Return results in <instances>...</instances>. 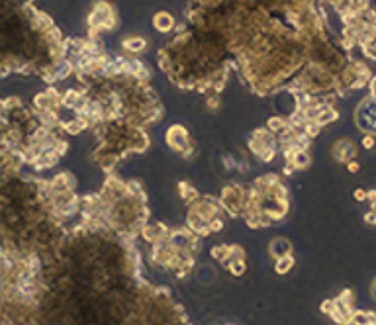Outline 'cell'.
Here are the masks:
<instances>
[{"label":"cell","instance_id":"obj_1","mask_svg":"<svg viewBox=\"0 0 376 325\" xmlns=\"http://www.w3.org/2000/svg\"><path fill=\"white\" fill-rule=\"evenodd\" d=\"M164 141L172 151H176L184 159H190L192 153H194V145L190 141V136H188L184 126H170L166 136H164Z\"/></svg>","mask_w":376,"mask_h":325},{"label":"cell","instance_id":"obj_2","mask_svg":"<svg viewBox=\"0 0 376 325\" xmlns=\"http://www.w3.org/2000/svg\"><path fill=\"white\" fill-rule=\"evenodd\" d=\"M186 228L194 233L196 237H206L210 235V228H208V220H204L202 216H198L196 212H188L186 216Z\"/></svg>","mask_w":376,"mask_h":325},{"label":"cell","instance_id":"obj_3","mask_svg":"<svg viewBox=\"0 0 376 325\" xmlns=\"http://www.w3.org/2000/svg\"><path fill=\"white\" fill-rule=\"evenodd\" d=\"M356 149H354V143L351 140H339L333 145V159L339 162H347L354 157Z\"/></svg>","mask_w":376,"mask_h":325},{"label":"cell","instance_id":"obj_4","mask_svg":"<svg viewBox=\"0 0 376 325\" xmlns=\"http://www.w3.org/2000/svg\"><path fill=\"white\" fill-rule=\"evenodd\" d=\"M49 186H51V192H72L76 186V180L70 172H61L49 180Z\"/></svg>","mask_w":376,"mask_h":325},{"label":"cell","instance_id":"obj_5","mask_svg":"<svg viewBox=\"0 0 376 325\" xmlns=\"http://www.w3.org/2000/svg\"><path fill=\"white\" fill-rule=\"evenodd\" d=\"M268 255L272 256V258H280V256L292 255V243H290L288 239H284V237L272 239L270 245H268Z\"/></svg>","mask_w":376,"mask_h":325},{"label":"cell","instance_id":"obj_6","mask_svg":"<svg viewBox=\"0 0 376 325\" xmlns=\"http://www.w3.org/2000/svg\"><path fill=\"white\" fill-rule=\"evenodd\" d=\"M174 26H176V22H174V18L168 14V12H157L155 16H153V28L157 30V32H161V34H168V32H172L174 30Z\"/></svg>","mask_w":376,"mask_h":325},{"label":"cell","instance_id":"obj_7","mask_svg":"<svg viewBox=\"0 0 376 325\" xmlns=\"http://www.w3.org/2000/svg\"><path fill=\"white\" fill-rule=\"evenodd\" d=\"M122 47L128 53H132V55H140V53H143L147 49V42L143 38H140V36H132V38H126L122 42Z\"/></svg>","mask_w":376,"mask_h":325},{"label":"cell","instance_id":"obj_8","mask_svg":"<svg viewBox=\"0 0 376 325\" xmlns=\"http://www.w3.org/2000/svg\"><path fill=\"white\" fill-rule=\"evenodd\" d=\"M88 128H90L88 122L82 120V118H72V120L65 122V124L61 122V130L70 134V136H76V134H80V132H84V130H88Z\"/></svg>","mask_w":376,"mask_h":325},{"label":"cell","instance_id":"obj_9","mask_svg":"<svg viewBox=\"0 0 376 325\" xmlns=\"http://www.w3.org/2000/svg\"><path fill=\"white\" fill-rule=\"evenodd\" d=\"M80 98H82V92H80V90H76V88H69L67 92L61 96V108L74 110V108L78 106Z\"/></svg>","mask_w":376,"mask_h":325},{"label":"cell","instance_id":"obj_10","mask_svg":"<svg viewBox=\"0 0 376 325\" xmlns=\"http://www.w3.org/2000/svg\"><path fill=\"white\" fill-rule=\"evenodd\" d=\"M294 264H296V260H294L292 255L274 258V270H276V274H288L294 268Z\"/></svg>","mask_w":376,"mask_h":325},{"label":"cell","instance_id":"obj_11","mask_svg":"<svg viewBox=\"0 0 376 325\" xmlns=\"http://www.w3.org/2000/svg\"><path fill=\"white\" fill-rule=\"evenodd\" d=\"M286 162H292L296 170H304V168H308V166H310V162H312V157H310V153H308V151H302V149H298V151L294 153V157H292L290 161H286Z\"/></svg>","mask_w":376,"mask_h":325},{"label":"cell","instance_id":"obj_12","mask_svg":"<svg viewBox=\"0 0 376 325\" xmlns=\"http://www.w3.org/2000/svg\"><path fill=\"white\" fill-rule=\"evenodd\" d=\"M286 126H288V124H286V118L284 116H272V118H268V122H266V130H268L270 134H274V136H278Z\"/></svg>","mask_w":376,"mask_h":325},{"label":"cell","instance_id":"obj_13","mask_svg":"<svg viewBox=\"0 0 376 325\" xmlns=\"http://www.w3.org/2000/svg\"><path fill=\"white\" fill-rule=\"evenodd\" d=\"M234 276H243L245 272H247V262H245V258H239V260H230V262H226L224 264Z\"/></svg>","mask_w":376,"mask_h":325},{"label":"cell","instance_id":"obj_14","mask_svg":"<svg viewBox=\"0 0 376 325\" xmlns=\"http://www.w3.org/2000/svg\"><path fill=\"white\" fill-rule=\"evenodd\" d=\"M239 258H245L243 247H241V245H235V243L228 245V260H226V262H230V260H239ZM226 262H224V264H226Z\"/></svg>","mask_w":376,"mask_h":325},{"label":"cell","instance_id":"obj_15","mask_svg":"<svg viewBox=\"0 0 376 325\" xmlns=\"http://www.w3.org/2000/svg\"><path fill=\"white\" fill-rule=\"evenodd\" d=\"M351 320L356 325H372L370 324V312H360V310H354L351 316Z\"/></svg>","mask_w":376,"mask_h":325},{"label":"cell","instance_id":"obj_16","mask_svg":"<svg viewBox=\"0 0 376 325\" xmlns=\"http://www.w3.org/2000/svg\"><path fill=\"white\" fill-rule=\"evenodd\" d=\"M212 256L224 264L228 260V245H216V247H212Z\"/></svg>","mask_w":376,"mask_h":325},{"label":"cell","instance_id":"obj_17","mask_svg":"<svg viewBox=\"0 0 376 325\" xmlns=\"http://www.w3.org/2000/svg\"><path fill=\"white\" fill-rule=\"evenodd\" d=\"M208 228H210V233H220L226 228V222H224L222 216H216V218H212L208 222Z\"/></svg>","mask_w":376,"mask_h":325},{"label":"cell","instance_id":"obj_18","mask_svg":"<svg viewBox=\"0 0 376 325\" xmlns=\"http://www.w3.org/2000/svg\"><path fill=\"white\" fill-rule=\"evenodd\" d=\"M200 274H198V278H200V282L204 284V282H210L212 278H214V270H212L210 266H200V270H198Z\"/></svg>","mask_w":376,"mask_h":325},{"label":"cell","instance_id":"obj_19","mask_svg":"<svg viewBox=\"0 0 376 325\" xmlns=\"http://www.w3.org/2000/svg\"><path fill=\"white\" fill-rule=\"evenodd\" d=\"M360 145H362L364 149H372V147L376 145V136H374V134H366V136H362Z\"/></svg>","mask_w":376,"mask_h":325},{"label":"cell","instance_id":"obj_20","mask_svg":"<svg viewBox=\"0 0 376 325\" xmlns=\"http://www.w3.org/2000/svg\"><path fill=\"white\" fill-rule=\"evenodd\" d=\"M220 104H222V102H220V98H218V94L216 92L212 94V96H208V100H206V106H208L210 110H218Z\"/></svg>","mask_w":376,"mask_h":325},{"label":"cell","instance_id":"obj_21","mask_svg":"<svg viewBox=\"0 0 376 325\" xmlns=\"http://www.w3.org/2000/svg\"><path fill=\"white\" fill-rule=\"evenodd\" d=\"M354 200H356V202H364V200H368V192L362 190V188H356V190H354Z\"/></svg>","mask_w":376,"mask_h":325},{"label":"cell","instance_id":"obj_22","mask_svg":"<svg viewBox=\"0 0 376 325\" xmlns=\"http://www.w3.org/2000/svg\"><path fill=\"white\" fill-rule=\"evenodd\" d=\"M333 310H335V302H333V300H326V302L322 304V312H324L326 316H331Z\"/></svg>","mask_w":376,"mask_h":325},{"label":"cell","instance_id":"obj_23","mask_svg":"<svg viewBox=\"0 0 376 325\" xmlns=\"http://www.w3.org/2000/svg\"><path fill=\"white\" fill-rule=\"evenodd\" d=\"M364 222H366L368 226H376V212L374 210H370V212L364 214Z\"/></svg>","mask_w":376,"mask_h":325},{"label":"cell","instance_id":"obj_24","mask_svg":"<svg viewBox=\"0 0 376 325\" xmlns=\"http://www.w3.org/2000/svg\"><path fill=\"white\" fill-rule=\"evenodd\" d=\"M347 170H349V172H358V170H360V164L354 161V159H351V161H347Z\"/></svg>","mask_w":376,"mask_h":325},{"label":"cell","instance_id":"obj_25","mask_svg":"<svg viewBox=\"0 0 376 325\" xmlns=\"http://www.w3.org/2000/svg\"><path fill=\"white\" fill-rule=\"evenodd\" d=\"M294 170H296V168H294V164H292V162H286V166H284V174H286V176H290Z\"/></svg>","mask_w":376,"mask_h":325},{"label":"cell","instance_id":"obj_26","mask_svg":"<svg viewBox=\"0 0 376 325\" xmlns=\"http://www.w3.org/2000/svg\"><path fill=\"white\" fill-rule=\"evenodd\" d=\"M370 292H372V298L376 300V278H374V282H372V286H370Z\"/></svg>","mask_w":376,"mask_h":325},{"label":"cell","instance_id":"obj_27","mask_svg":"<svg viewBox=\"0 0 376 325\" xmlns=\"http://www.w3.org/2000/svg\"><path fill=\"white\" fill-rule=\"evenodd\" d=\"M343 325H356V324H354V322H352L351 318H349V320H347V322H345V324H343Z\"/></svg>","mask_w":376,"mask_h":325}]
</instances>
